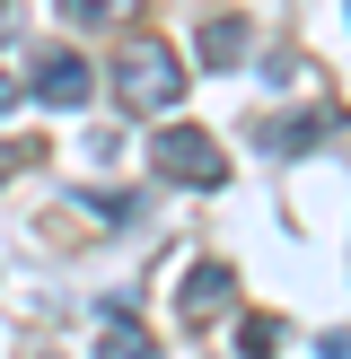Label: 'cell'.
<instances>
[{"instance_id":"1","label":"cell","mask_w":351,"mask_h":359,"mask_svg":"<svg viewBox=\"0 0 351 359\" xmlns=\"http://www.w3.org/2000/svg\"><path fill=\"white\" fill-rule=\"evenodd\" d=\"M114 97L132 105V114H167L176 97H185V62H176V44H158V35H132L114 62Z\"/></svg>"},{"instance_id":"2","label":"cell","mask_w":351,"mask_h":359,"mask_svg":"<svg viewBox=\"0 0 351 359\" xmlns=\"http://www.w3.org/2000/svg\"><path fill=\"white\" fill-rule=\"evenodd\" d=\"M150 167L167 175V184H193V193L228 184V149H220L211 132H193V123H167V132L150 140Z\"/></svg>"},{"instance_id":"3","label":"cell","mask_w":351,"mask_h":359,"mask_svg":"<svg viewBox=\"0 0 351 359\" xmlns=\"http://www.w3.org/2000/svg\"><path fill=\"white\" fill-rule=\"evenodd\" d=\"M35 97H44V105H88V62L62 53V44L35 53Z\"/></svg>"},{"instance_id":"4","label":"cell","mask_w":351,"mask_h":359,"mask_svg":"<svg viewBox=\"0 0 351 359\" xmlns=\"http://www.w3.org/2000/svg\"><path fill=\"white\" fill-rule=\"evenodd\" d=\"M228 290H237V280H228V263H193L176 316H185V325H211V316H228Z\"/></svg>"},{"instance_id":"5","label":"cell","mask_w":351,"mask_h":359,"mask_svg":"<svg viewBox=\"0 0 351 359\" xmlns=\"http://www.w3.org/2000/svg\"><path fill=\"white\" fill-rule=\"evenodd\" d=\"M97 359H158L150 333H140V316L123 307V298H114V307H97Z\"/></svg>"},{"instance_id":"6","label":"cell","mask_w":351,"mask_h":359,"mask_svg":"<svg viewBox=\"0 0 351 359\" xmlns=\"http://www.w3.org/2000/svg\"><path fill=\"white\" fill-rule=\"evenodd\" d=\"M325 132H333V114H325V105H307V114H290V123H272V149L290 158L298 140H325Z\"/></svg>"},{"instance_id":"7","label":"cell","mask_w":351,"mask_h":359,"mask_svg":"<svg viewBox=\"0 0 351 359\" xmlns=\"http://www.w3.org/2000/svg\"><path fill=\"white\" fill-rule=\"evenodd\" d=\"M237 53H246V27L237 18H211L202 27V62H237Z\"/></svg>"},{"instance_id":"8","label":"cell","mask_w":351,"mask_h":359,"mask_svg":"<svg viewBox=\"0 0 351 359\" xmlns=\"http://www.w3.org/2000/svg\"><path fill=\"white\" fill-rule=\"evenodd\" d=\"M132 0H62V18H79V27H105V18H123Z\"/></svg>"},{"instance_id":"9","label":"cell","mask_w":351,"mask_h":359,"mask_svg":"<svg viewBox=\"0 0 351 359\" xmlns=\"http://www.w3.org/2000/svg\"><path fill=\"white\" fill-rule=\"evenodd\" d=\"M9 105H18V79H9V62H0V114H9Z\"/></svg>"},{"instance_id":"10","label":"cell","mask_w":351,"mask_h":359,"mask_svg":"<svg viewBox=\"0 0 351 359\" xmlns=\"http://www.w3.org/2000/svg\"><path fill=\"white\" fill-rule=\"evenodd\" d=\"M9 35H18V18H9V0H0V44H9Z\"/></svg>"}]
</instances>
